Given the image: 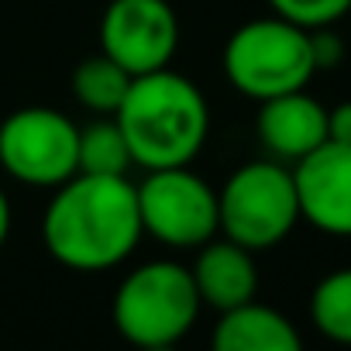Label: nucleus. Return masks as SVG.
<instances>
[{
  "label": "nucleus",
  "mask_w": 351,
  "mask_h": 351,
  "mask_svg": "<svg viewBox=\"0 0 351 351\" xmlns=\"http://www.w3.org/2000/svg\"><path fill=\"white\" fill-rule=\"evenodd\" d=\"M141 231L138 193L128 176H86L56 186L45 217V252L73 272H107L131 258Z\"/></svg>",
  "instance_id": "obj_1"
},
{
  "label": "nucleus",
  "mask_w": 351,
  "mask_h": 351,
  "mask_svg": "<svg viewBox=\"0 0 351 351\" xmlns=\"http://www.w3.org/2000/svg\"><path fill=\"white\" fill-rule=\"evenodd\" d=\"M114 121L121 124L131 162L138 169L190 165L210 131V107L197 83L176 69H155L134 76Z\"/></svg>",
  "instance_id": "obj_2"
},
{
  "label": "nucleus",
  "mask_w": 351,
  "mask_h": 351,
  "mask_svg": "<svg viewBox=\"0 0 351 351\" xmlns=\"http://www.w3.org/2000/svg\"><path fill=\"white\" fill-rule=\"evenodd\" d=\"M200 310L204 303L190 265L162 258L145 262L121 279L110 317L124 341L138 348H169L193 330Z\"/></svg>",
  "instance_id": "obj_3"
},
{
  "label": "nucleus",
  "mask_w": 351,
  "mask_h": 351,
  "mask_svg": "<svg viewBox=\"0 0 351 351\" xmlns=\"http://www.w3.org/2000/svg\"><path fill=\"white\" fill-rule=\"evenodd\" d=\"M313 73L317 66L310 52V28H300L286 18L248 21L224 45L228 83L258 104L303 90Z\"/></svg>",
  "instance_id": "obj_4"
},
{
  "label": "nucleus",
  "mask_w": 351,
  "mask_h": 351,
  "mask_svg": "<svg viewBox=\"0 0 351 351\" xmlns=\"http://www.w3.org/2000/svg\"><path fill=\"white\" fill-rule=\"evenodd\" d=\"M300 221L293 169L282 162H248L228 176L217 193L221 234L248 252L276 248Z\"/></svg>",
  "instance_id": "obj_5"
},
{
  "label": "nucleus",
  "mask_w": 351,
  "mask_h": 351,
  "mask_svg": "<svg viewBox=\"0 0 351 351\" xmlns=\"http://www.w3.org/2000/svg\"><path fill=\"white\" fill-rule=\"evenodd\" d=\"M134 193H138L141 231L162 241L165 248L190 252L221 234L217 190L190 165L148 169Z\"/></svg>",
  "instance_id": "obj_6"
},
{
  "label": "nucleus",
  "mask_w": 351,
  "mask_h": 351,
  "mask_svg": "<svg viewBox=\"0 0 351 351\" xmlns=\"http://www.w3.org/2000/svg\"><path fill=\"white\" fill-rule=\"evenodd\" d=\"M80 128L52 107H21L0 124V165L11 180L56 190L76 176Z\"/></svg>",
  "instance_id": "obj_7"
},
{
  "label": "nucleus",
  "mask_w": 351,
  "mask_h": 351,
  "mask_svg": "<svg viewBox=\"0 0 351 351\" xmlns=\"http://www.w3.org/2000/svg\"><path fill=\"white\" fill-rule=\"evenodd\" d=\"M180 49V21L165 0H110L100 18V52L131 76L165 69Z\"/></svg>",
  "instance_id": "obj_8"
},
{
  "label": "nucleus",
  "mask_w": 351,
  "mask_h": 351,
  "mask_svg": "<svg viewBox=\"0 0 351 351\" xmlns=\"http://www.w3.org/2000/svg\"><path fill=\"white\" fill-rule=\"evenodd\" d=\"M300 217L324 234H351V145L324 141L293 169Z\"/></svg>",
  "instance_id": "obj_9"
},
{
  "label": "nucleus",
  "mask_w": 351,
  "mask_h": 351,
  "mask_svg": "<svg viewBox=\"0 0 351 351\" xmlns=\"http://www.w3.org/2000/svg\"><path fill=\"white\" fill-rule=\"evenodd\" d=\"M258 141L269 155L282 162H300L317 145L327 141V110L303 90L279 93L262 100L258 107Z\"/></svg>",
  "instance_id": "obj_10"
},
{
  "label": "nucleus",
  "mask_w": 351,
  "mask_h": 351,
  "mask_svg": "<svg viewBox=\"0 0 351 351\" xmlns=\"http://www.w3.org/2000/svg\"><path fill=\"white\" fill-rule=\"evenodd\" d=\"M255 252L234 245L231 238H210L197 248V262L190 265L193 286L200 293V303L224 313L231 306H241L255 300L258 293V269Z\"/></svg>",
  "instance_id": "obj_11"
},
{
  "label": "nucleus",
  "mask_w": 351,
  "mask_h": 351,
  "mask_svg": "<svg viewBox=\"0 0 351 351\" xmlns=\"http://www.w3.org/2000/svg\"><path fill=\"white\" fill-rule=\"evenodd\" d=\"M210 344L217 351H296L300 334L289 317L248 300L221 313Z\"/></svg>",
  "instance_id": "obj_12"
},
{
  "label": "nucleus",
  "mask_w": 351,
  "mask_h": 351,
  "mask_svg": "<svg viewBox=\"0 0 351 351\" xmlns=\"http://www.w3.org/2000/svg\"><path fill=\"white\" fill-rule=\"evenodd\" d=\"M131 73L124 66H117L110 56H90L73 69V97L97 117H114L121 100L128 97L131 86Z\"/></svg>",
  "instance_id": "obj_13"
},
{
  "label": "nucleus",
  "mask_w": 351,
  "mask_h": 351,
  "mask_svg": "<svg viewBox=\"0 0 351 351\" xmlns=\"http://www.w3.org/2000/svg\"><path fill=\"white\" fill-rule=\"evenodd\" d=\"M131 148L114 117H97L86 128H80V148H76V172L86 176H128L131 169Z\"/></svg>",
  "instance_id": "obj_14"
},
{
  "label": "nucleus",
  "mask_w": 351,
  "mask_h": 351,
  "mask_svg": "<svg viewBox=\"0 0 351 351\" xmlns=\"http://www.w3.org/2000/svg\"><path fill=\"white\" fill-rule=\"evenodd\" d=\"M310 317L324 337L351 344V269H337L317 282L310 296Z\"/></svg>",
  "instance_id": "obj_15"
},
{
  "label": "nucleus",
  "mask_w": 351,
  "mask_h": 351,
  "mask_svg": "<svg viewBox=\"0 0 351 351\" xmlns=\"http://www.w3.org/2000/svg\"><path fill=\"white\" fill-rule=\"evenodd\" d=\"M269 8L276 18H286L300 28H324L351 11V0H269Z\"/></svg>",
  "instance_id": "obj_16"
},
{
  "label": "nucleus",
  "mask_w": 351,
  "mask_h": 351,
  "mask_svg": "<svg viewBox=\"0 0 351 351\" xmlns=\"http://www.w3.org/2000/svg\"><path fill=\"white\" fill-rule=\"evenodd\" d=\"M310 52H313V66L317 69H334L344 59V42L330 32V25L310 28Z\"/></svg>",
  "instance_id": "obj_17"
},
{
  "label": "nucleus",
  "mask_w": 351,
  "mask_h": 351,
  "mask_svg": "<svg viewBox=\"0 0 351 351\" xmlns=\"http://www.w3.org/2000/svg\"><path fill=\"white\" fill-rule=\"evenodd\" d=\"M327 141L351 145V100L327 110Z\"/></svg>",
  "instance_id": "obj_18"
},
{
  "label": "nucleus",
  "mask_w": 351,
  "mask_h": 351,
  "mask_svg": "<svg viewBox=\"0 0 351 351\" xmlns=\"http://www.w3.org/2000/svg\"><path fill=\"white\" fill-rule=\"evenodd\" d=\"M8 234H11V200L0 190V248L8 245Z\"/></svg>",
  "instance_id": "obj_19"
}]
</instances>
